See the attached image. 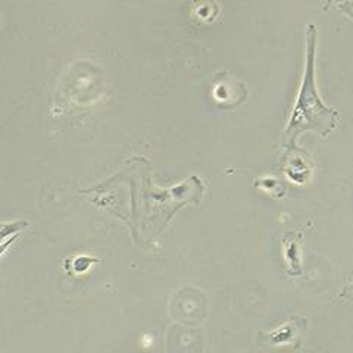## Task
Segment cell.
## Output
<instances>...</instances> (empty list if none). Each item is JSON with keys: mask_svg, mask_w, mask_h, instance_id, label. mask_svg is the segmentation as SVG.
Listing matches in <instances>:
<instances>
[{"mask_svg": "<svg viewBox=\"0 0 353 353\" xmlns=\"http://www.w3.org/2000/svg\"><path fill=\"white\" fill-rule=\"evenodd\" d=\"M340 297H341V299H345V301H350V302H353V283H352V284H349V285H346L345 289L341 290Z\"/></svg>", "mask_w": 353, "mask_h": 353, "instance_id": "obj_1", "label": "cell"}]
</instances>
